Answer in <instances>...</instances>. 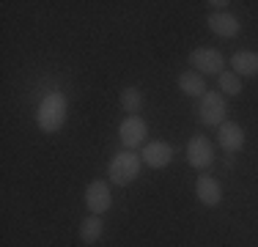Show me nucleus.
I'll use <instances>...</instances> for the list:
<instances>
[{
  "label": "nucleus",
  "instance_id": "1",
  "mask_svg": "<svg viewBox=\"0 0 258 247\" xmlns=\"http://www.w3.org/2000/svg\"><path fill=\"white\" fill-rule=\"evenodd\" d=\"M66 115H69V102L60 91H50L44 99L39 102V110H36V124H39L41 132L52 135L58 132L66 124Z\"/></svg>",
  "mask_w": 258,
  "mask_h": 247
},
{
  "label": "nucleus",
  "instance_id": "2",
  "mask_svg": "<svg viewBox=\"0 0 258 247\" xmlns=\"http://www.w3.org/2000/svg\"><path fill=\"white\" fill-rule=\"evenodd\" d=\"M140 168H143V159L138 157L135 151H118L113 159H110V168H107V178L113 184H121V187H126V184H132L135 178L140 176Z\"/></svg>",
  "mask_w": 258,
  "mask_h": 247
},
{
  "label": "nucleus",
  "instance_id": "3",
  "mask_svg": "<svg viewBox=\"0 0 258 247\" xmlns=\"http://www.w3.org/2000/svg\"><path fill=\"white\" fill-rule=\"evenodd\" d=\"M198 115H201V124L206 127H220L228 115V104H225V96L220 91H206L201 96V104H198Z\"/></svg>",
  "mask_w": 258,
  "mask_h": 247
},
{
  "label": "nucleus",
  "instance_id": "4",
  "mask_svg": "<svg viewBox=\"0 0 258 247\" xmlns=\"http://www.w3.org/2000/svg\"><path fill=\"white\" fill-rule=\"evenodd\" d=\"M189 64L198 74H220L225 72V58L220 49L214 47H198L189 52Z\"/></svg>",
  "mask_w": 258,
  "mask_h": 247
},
{
  "label": "nucleus",
  "instance_id": "5",
  "mask_svg": "<svg viewBox=\"0 0 258 247\" xmlns=\"http://www.w3.org/2000/svg\"><path fill=\"white\" fill-rule=\"evenodd\" d=\"M187 162L195 170H206L214 162V146L206 135H192V140L187 143Z\"/></svg>",
  "mask_w": 258,
  "mask_h": 247
},
{
  "label": "nucleus",
  "instance_id": "6",
  "mask_svg": "<svg viewBox=\"0 0 258 247\" xmlns=\"http://www.w3.org/2000/svg\"><path fill=\"white\" fill-rule=\"evenodd\" d=\"M118 138L124 143V148L135 151V148L149 138V124H146V118H140V115H126L118 127Z\"/></svg>",
  "mask_w": 258,
  "mask_h": 247
},
{
  "label": "nucleus",
  "instance_id": "7",
  "mask_svg": "<svg viewBox=\"0 0 258 247\" xmlns=\"http://www.w3.org/2000/svg\"><path fill=\"white\" fill-rule=\"evenodd\" d=\"M85 206L91 214H104L113 206V195H110V184L104 178H94L85 187Z\"/></svg>",
  "mask_w": 258,
  "mask_h": 247
},
{
  "label": "nucleus",
  "instance_id": "8",
  "mask_svg": "<svg viewBox=\"0 0 258 247\" xmlns=\"http://www.w3.org/2000/svg\"><path fill=\"white\" fill-rule=\"evenodd\" d=\"M173 146L170 143H165V140H151V143H146L143 146V154H140V159H143L149 168H154V170H162V168H168L170 162H173Z\"/></svg>",
  "mask_w": 258,
  "mask_h": 247
},
{
  "label": "nucleus",
  "instance_id": "9",
  "mask_svg": "<svg viewBox=\"0 0 258 247\" xmlns=\"http://www.w3.org/2000/svg\"><path fill=\"white\" fill-rule=\"evenodd\" d=\"M206 25H209L212 33L220 36V39H236V36L242 33V22L233 14H228V11H212V14L206 17Z\"/></svg>",
  "mask_w": 258,
  "mask_h": 247
},
{
  "label": "nucleus",
  "instance_id": "10",
  "mask_svg": "<svg viewBox=\"0 0 258 247\" xmlns=\"http://www.w3.org/2000/svg\"><path fill=\"white\" fill-rule=\"evenodd\" d=\"M217 140H220V148L228 154H239L244 148V129L239 127L236 121H223L217 127Z\"/></svg>",
  "mask_w": 258,
  "mask_h": 247
},
{
  "label": "nucleus",
  "instance_id": "11",
  "mask_svg": "<svg viewBox=\"0 0 258 247\" xmlns=\"http://www.w3.org/2000/svg\"><path fill=\"white\" fill-rule=\"evenodd\" d=\"M195 198H198L204 206H220V201H223V187H220L217 178L201 176L198 181H195Z\"/></svg>",
  "mask_w": 258,
  "mask_h": 247
},
{
  "label": "nucleus",
  "instance_id": "12",
  "mask_svg": "<svg viewBox=\"0 0 258 247\" xmlns=\"http://www.w3.org/2000/svg\"><path fill=\"white\" fill-rule=\"evenodd\" d=\"M231 66H233V72H236L239 77H253V74H258V52H253V49L233 52Z\"/></svg>",
  "mask_w": 258,
  "mask_h": 247
},
{
  "label": "nucleus",
  "instance_id": "13",
  "mask_svg": "<svg viewBox=\"0 0 258 247\" xmlns=\"http://www.w3.org/2000/svg\"><path fill=\"white\" fill-rule=\"evenodd\" d=\"M179 91H181V94H187V96L201 99V96L206 94L204 74H198V72H181L179 74Z\"/></svg>",
  "mask_w": 258,
  "mask_h": 247
},
{
  "label": "nucleus",
  "instance_id": "14",
  "mask_svg": "<svg viewBox=\"0 0 258 247\" xmlns=\"http://www.w3.org/2000/svg\"><path fill=\"white\" fill-rule=\"evenodd\" d=\"M102 233H104V222L99 214H91L80 222V242L83 244H96L102 239Z\"/></svg>",
  "mask_w": 258,
  "mask_h": 247
},
{
  "label": "nucleus",
  "instance_id": "15",
  "mask_svg": "<svg viewBox=\"0 0 258 247\" xmlns=\"http://www.w3.org/2000/svg\"><path fill=\"white\" fill-rule=\"evenodd\" d=\"M121 107H124L126 115H138L143 110V91L135 88V85H126L121 91Z\"/></svg>",
  "mask_w": 258,
  "mask_h": 247
},
{
  "label": "nucleus",
  "instance_id": "16",
  "mask_svg": "<svg viewBox=\"0 0 258 247\" xmlns=\"http://www.w3.org/2000/svg\"><path fill=\"white\" fill-rule=\"evenodd\" d=\"M217 88H220V94L239 96L242 94V77H239L236 72H220L217 74Z\"/></svg>",
  "mask_w": 258,
  "mask_h": 247
},
{
  "label": "nucleus",
  "instance_id": "17",
  "mask_svg": "<svg viewBox=\"0 0 258 247\" xmlns=\"http://www.w3.org/2000/svg\"><path fill=\"white\" fill-rule=\"evenodd\" d=\"M206 6H212V11H223L225 6H231V3H228V0H209Z\"/></svg>",
  "mask_w": 258,
  "mask_h": 247
}]
</instances>
